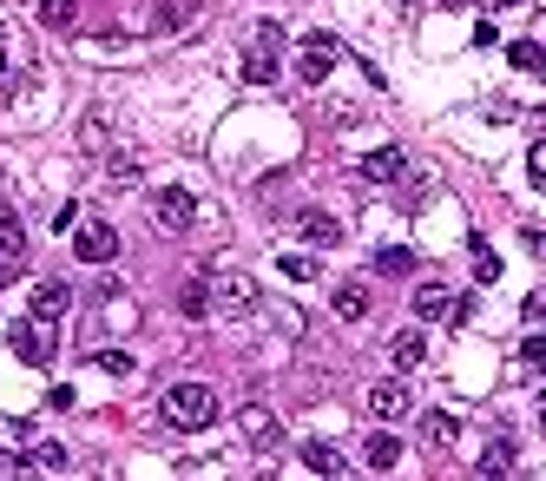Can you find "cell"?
I'll return each mask as SVG.
<instances>
[{"label":"cell","mask_w":546,"mask_h":481,"mask_svg":"<svg viewBox=\"0 0 546 481\" xmlns=\"http://www.w3.org/2000/svg\"><path fill=\"white\" fill-rule=\"evenodd\" d=\"M165 422H172V429H211V422H218V389L211 383H172L165 389Z\"/></svg>","instance_id":"6da1fadb"},{"label":"cell","mask_w":546,"mask_h":481,"mask_svg":"<svg viewBox=\"0 0 546 481\" xmlns=\"http://www.w3.org/2000/svg\"><path fill=\"white\" fill-rule=\"evenodd\" d=\"M336 60H343V47H336L329 33H310V40L297 47V80L303 86H323L329 73H336Z\"/></svg>","instance_id":"7a4b0ae2"},{"label":"cell","mask_w":546,"mask_h":481,"mask_svg":"<svg viewBox=\"0 0 546 481\" xmlns=\"http://www.w3.org/2000/svg\"><path fill=\"white\" fill-rule=\"evenodd\" d=\"M152 218H158V231H191V225H198V198H191L185 185H158Z\"/></svg>","instance_id":"3957f363"},{"label":"cell","mask_w":546,"mask_h":481,"mask_svg":"<svg viewBox=\"0 0 546 481\" xmlns=\"http://www.w3.org/2000/svg\"><path fill=\"white\" fill-rule=\"evenodd\" d=\"M7 350H14L20 363H33V369H40V363H53V337H47V323H40V317H20L14 330H7Z\"/></svg>","instance_id":"277c9868"},{"label":"cell","mask_w":546,"mask_h":481,"mask_svg":"<svg viewBox=\"0 0 546 481\" xmlns=\"http://www.w3.org/2000/svg\"><path fill=\"white\" fill-rule=\"evenodd\" d=\"M237 429H244V442H250V449H257V455H270V449H277V442H283L277 416H270L264 402H244V409H237Z\"/></svg>","instance_id":"5b68a950"},{"label":"cell","mask_w":546,"mask_h":481,"mask_svg":"<svg viewBox=\"0 0 546 481\" xmlns=\"http://www.w3.org/2000/svg\"><path fill=\"white\" fill-rule=\"evenodd\" d=\"M73 257H79V264H112V257H119V231H112L106 218H99V225H86L73 238Z\"/></svg>","instance_id":"8992f818"},{"label":"cell","mask_w":546,"mask_h":481,"mask_svg":"<svg viewBox=\"0 0 546 481\" xmlns=\"http://www.w3.org/2000/svg\"><path fill=\"white\" fill-rule=\"evenodd\" d=\"M211 304L224 310V317H250V310H257V284H250V277H218V290H211Z\"/></svg>","instance_id":"52a82bcc"},{"label":"cell","mask_w":546,"mask_h":481,"mask_svg":"<svg viewBox=\"0 0 546 481\" xmlns=\"http://www.w3.org/2000/svg\"><path fill=\"white\" fill-rule=\"evenodd\" d=\"M356 178H369V185H395V178H408V152H402V145H382V152H369V159L356 165Z\"/></svg>","instance_id":"ba28073f"},{"label":"cell","mask_w":546,"mask_h":481,"mask_svg":"<svg viewBox=\"0 0 546 481\" xmlns=\"http://www.w3.org/2000/svg\"><path fill=\"white\" fill-rule=\"evenodd\" d=\"M66 310H73V290H66L60 277H47V284H33V304H27V317H40V323H60Z\"/></svg>","instance_id":"9c48e42d"},{"label":"cell","mask_w":546,"mask_h":481,"mask_svg":"<svg viewBox=\"0 0 546 481\" xmlns=\"http://www.w3.org/2000/svg\"><path fill=\"white\" fill-rule=\"evenodd\" d=\"M204 14V0H158V14H152V27L165 33V40H178V33H191V20Z\"/></svg>","instance_id":"30bf717a"},{"label":"cell","mask_w":546,"mask_h":481,"mask_svg":"<svg viewBox=\"0 0 546 481\" xmlns=\"http://www.w3.org/2000/svg\"><path fill=\"white\" fill-rule=\"evenodd\" d=\"M369 409H375L382 422H402L408 409H415V396H408L402 383H375V389H369Z\"/></svg>","instance_id":"8fae6325"},{"label":"cell","mask_w":546,"mask_h":481,"mask_svg":"<svg viewBox=\"0 0 546 481\" xmlns=\"http://www.w3.org/2000/svg\"><path fill=\"white\" fill-rule=\"evenodd\" d=\"M389 363L395 369H422L428 363V337H422V330H395V337H389Z\"/></svg>","instance_id":"7c38bea8"},{"label":"cell","mask_w":546,"mask_h":481,"mask_svg":"<svg viewBox=\"0 0 546 481\" xmlns=\"http://www.w3.org/2000/svg\"><path fill=\"white\" fill-rule=\"evenodd\" d=\"M297 231L316 244V251H336V244H343V225H336L329 211H303V218H297Z\"/></svg>","instance_id":"4fadbf2b"},{"label":"cell","mask_w":546,"mask_h":481,"mask_svg":"<svg viewBox=\"0 0 546 481\" xmlns=\"http://www.w3.org/2000/svg\"><path fill=\"white\" fill-rule=\"evenodd\" d=\"M408 304H415V317L422 323H441V317H454V297L441 284H415V297H408Z\"/></svg>","instance_id":"5bb4252c"},{"label":"cell","mask_w":546,"mask_h":481,"mask_svg":"<svg viewBox=\"0 0 546 481\" xmlns=\"http://www.w3.org/2000/svg\"><path fill=\"white\" fill-rule=\"evenodd\" d=\"M277 73H283L277 53H264V47H250V53H244V66H237V80H244V86H270Z\"/></svg>","instance_id":"9a60e30c"},{"label":"cell","mask_w":546,"mask_h":481,"mask_svg":"<svg viewBox=\"0 0 546 481\" xmlns=\"http://www.w3.org/2000/svg\"><path fill=\"white\" fill-rule=\"evenodd\" d=\"M329 310H336L343 323H362V317H369V290H362V284H336V297H329Z\"/></svg>","instance_id":"2e32d148"},{"label":"cell","mask_w":546,"mask_h":481,"mask_svg":"<svg viewBox=\"0 0 546 481\" xmlns=\"http://www.w3.org/2000/svg\"><path fill=\"white\" fill-rule=\"evenodd\" d=\"M514 468H520V449L507 442V435H494V442L481 449V475H514Z\"/></svg>","instance_id":"e0dca14e"},{"label":"cell","mask_w":546,"mask_h":481,"mask_svg":"<svg viewBox=\"0 0 546 481\" xmlns=\"http://www.w3.org/2000/svg\"><path fill=\"white\" fill-rule=\"evenodd\" d=\"M145 178V165H139V152H112L106 159V185H119V192H132Z\"/></svg>","instance_id":"ac0fdd59"},{"label":"cell","mask_w":546,"mask_h":481,"mask_svg":"<svg viewBox=\"0 0 546 481\" xmlns=\"http://www.w3.org/2000/svg\"><path fill=\"white\" fill-rule=\"evenodd\" d=\"M303 468H316V475H349V462L329 442H303Z\"/></svg>","instance_id":"d6986e66"},{"label":"cell","mask_w":546,"mask_h":481,"mask_svg":"<svg viewBox=\"0 0 546 481\" xmlns=\"http://www.w3.org/2000/svg\"><path fill=\"white\" fill-rule=\"evenodd\" d=\"M33 20H40V27H47V33H73L79 7H73V0H40V14H33Z\"/></svg>","instance_id":"ffe728a7"},{"label":"cell","mask_w":546,"mask_h":481,"mask_svg":"<svg viewBox=\"0 0 546 481\" xmlns=\"http://www.w3.org/2000/svg\"><path fill=\"white\" fill-rule=\"evenodd\" d=\"M507 60H514V73L546 80V47H533V40H514V47H507Z\"/></svg>","instance_id":"44dd1931"},{"label":"cell","mask_w":546,"mask_h":481,"mask_svg":"<svg viewBox=\"0 0 546 481\" xmlns=\"http://www.w3.org/2000/svg\"><path fill=\"white\" fill-rule=\"evenodd\" d=\"M375 271H382V277H415V251H402V244H382V251H375Z\"/></svg>","instance_id":"7402d4cb"},{"label":"cell","mask_w":546,"mask_h":481,"mask_svg":"<svg viewBox=\"0 0 546 481\" xmlns=\"http://www.w3.org/2000/svg\"><path fill=\"white\" fill-rule=\"evenodd\" d=\"M362 455H369V468H395V462H402V442L382 429V435H369V442H362Z\"/></svg>","instance_id":"603a6c76"},{"label":"cell","mask_w":546,"mask_h":481,"mask_svg":"<svg viewBox=\"0 0 546 481\" xmlns=\"http://www.w3.org/2000/svg\"><path fill=\"white\" fill-rule=\"evenodd\" d=\"M0 257H27V231H20V218L7 205H0Z\"/></svg>","instance_id":"cb8c5ba5"},{"label":"cell","mask_w":546,"mask_h":481,"mask_svg":"<svg viewBox=\"0 0 546 481\" xmlns=\"http://www.w3.org/2000/svg\"><path fill=\"white\" fill-rule=\"evenodd\" d=\"M178 310H185V317H204V310H211V290H204V277H185V290H178Z\"/></svg>","instance_id":"d4e9b609"},{"label":"cell","mask_w":546,"mask_h":481,"mask_svg":"<svg viewBox=\"0 0 546 481\" xmlns=\"http://www.w3.org/2000/svg\"><path fill=\"white\" fill-rule=\"evenodd\" d=\"M27 468H40V475H47V468H66V449H60V442H33Z\"/></svg>","instance_id":"484cf974"},{"label":"cell","mask_w":546,"mask_h":481,"mask_svg":"<svg viewBox=\"0 0 546 481\" xmlns=\"http://www.w3.org/2000/svg\"><path fill=\"white\" fill-rule=\"evenodd\" d=\"M468 257H474V277H481V284H494V277H500V257L487 251L481 238H468Z\"/></svg>","instance_id":"4316f807"},{"label":"cell","mask_w":546,"mask_h":481,"mask_svg":"<svg viewBox=\"0 0 546 481\" xmlns=\"http://www.w3.org/2000/svg\"><path fill=\"white\" fill-rule=\"evenodd\" d=\"M422 435L435 442V449H448V442H454V422L441 416V409H422Z\"/></svg>","instance_id":"83f0119b"},{"label":"cell","mask_w":546,"mask_h":481,"mask_svg":"<svg viewBox=\"0 0 546 481\" xmlns=\"http://www.w3.org/2000/svg\"><path fill=\"white\" fill-rule=\"evenodd\" d=\"M79 145H86V152H106V113H86V119H79Z\"/></svg>","instance_id":"f1b7e54d"},{"label":"cell","mask_w":546,"mask_h":481,"mask_svg":"<svg viewBox=\"0 0 546 481\" xmlns=\"http://www.w3.org/2000/svg\"><path fill=\"white\" fill-rule=\"evenodd\" d=\"M283 40H290V33H283L277 20H264V27L250 33V47H264V53H283Z\"/></svg>","instance_id":"f546056e"},{"label":"cell","mask_w":546,"mask_h":481,"mask_svg":"<svg viewBox=\"0 0 546 481\" xmlns=\"http://www.w3.org/2000/svg\"><path fill=\"white\" fill-rule=\"evenodd\" d=\"M93 363L106 369V376H132V356L125 350H93Z\"/></svg>","instance_id":"4dcf8cb0"},{"label":"cell","mask_w":546,"mask_h":481,"mask_svg":"<svg viewBox=\"0 0 546 481\" xmlns=\"http://www.w3.org/2000/svg\"><path fill=\"white\" fill-rule=\"evenodd\" d=\"M283 277H297V284H323V277H316V257H283Z\"/></svg>","instance_id":"1f68e13d"},{"label":"cell","mask_w":546,"mask_h":481,"mask_svg":"<svg viewBox=\"0 0 546 481\" xmlns=\"http://www.w3.org/2000/svg\"><path fill=\"white\" fill-rule=\"evenodd\" d=\"M520 363H527V369H546V337H527V343H520Z\"/></svg>","instance_id":"d6a6232c"},{"label":"cell","mask_w":546,"mask_h":481,"mask_svg":"<svg viewBox=\"0 0 546 481\" xmlns=\"http://www.w3.org/2000/svg\"><path fill=\"white\" fill-rule=\"evenodd\" d=\"M527 172H533V185H546V139L527 152Z\"/></svg>","instance_id":"836d02e7"},{"label":"cell","mask_w":546,"mask_h":481,"mask_svg":"<svg viewBox=\"0 0 546 481\" xmlns=\"http://www.w3.org/2000/svg\"><path fill=\"white\" fill-rule=\"evenodd\" d=\"M14 271H20V257H0V290L14 284Z\"/></svg>","instance_id":"e575fe53"},{"label":"cell","mask_w":546,"mask_h":481,"mask_svg":"<svg viewBox=\"0 0 546 481\" xmlns=\"http://www.w3.org/2000/svg\"><path fill=\"white\" fill-rule=\"evenodd\" d=\"M527 244H533V251H540V257H546V231H527Z\"/></svg>","instance_id":"d590c367"},{"label":"cell","mask_w":546,"mask_h":481,"mask_svg":"<svg viewBox=\"0 0 546 481\" xmlns=\"http://www.w3.org/2000/svg\"><path fill=\"white\" fill-rule=\"evenodd\" d=\"M14 468H27V462H7V455H0V475H14Z\"/></svg>","instance_id":"8d00e7d4"},{"label":"cell","mask_w":546,"mask_h":481,"mask_svg":"<svg viewBox=\"0 0 546 481\" xmlns=\"http://www.w3.org/2000/svg\"><path fill=\"white\" fill-rule=\"evenodd\" d=\"M435 7H468V0H435Z\"/></svg>","instance_id":"74e56055"},{"label":"cell","mask_w":546,"mask_h":481,"mask_svg":"<svg viewBox=\"0 0 546 481\" xmlns=\"http://www.w3.org/2000/svg\"><path fill=\"white\" fill-rule=\"evenodd\" d=\"M0 73H7V40H0Z\"/></svg>","instance_id":"f35d334b"},{"label":"cell","mask_w":546,"mask_h":481,"mask_svg":"<svg viewBox=\"0 0 546 481\" xmlns=\"http://www.w3.org/2000/svg\"><path fill=\"white\" fill-rule=\"evenodd\" d=\"M500 7H520V0H500Z\"/></svg>","instance_id":"ab89813d"},{"label":"cell","mask_w":546,"mask_h":481,"mask_svg":"<svg viewBox=\"0 0 546 481\" xmlns=\"http://www.w3.org/2000/svg\"><path fill=\"white\" fill-rule=\"evenodd\" d=\"M540 429H546V409H540Z\"/></svg>","instance_id":"60d3db41"}]
</instances>
